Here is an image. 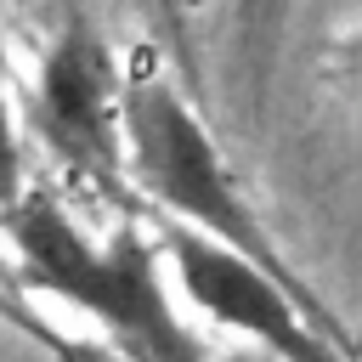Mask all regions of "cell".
I'll return each mask as SVG.
<instances>
[{
  "instance_id": "obj_2",
  "label": "cell",
  "mask_w": 362,
  "mask_h": 362,
  "mask_svg": "<svg viewBox=\"0 0 362 362\" xmlns=\"http://www.w3.org/2000/svg\"><path fill=\"white\" fill-rule=\"evenodd\" d=\"M119 147L130 153V170H136V187L147 198H158L175 221H192L198 238L243 255L249 266H260L283 294H294L305 311V288L294 283L288 260L277 255L272 232L255 221V209L243 204L232 170L221 164L209 130L198 124V113L158 79H136L119 90ZM317 317V311H311Z\"/></svg>"
},
{
  "instance_id": "obj_1",
  "label": "cell",
  "mask_w": 362,
  "mask_h": 362,
  "mask_svg": "<svg viewBox=\"0 0 362 362\" xmlns=\"http://www.w3.org/2000/svg\"><path fill=\"white\" fill-rule=\"evenodd\" d=\"M6 232L17 243L23 277L107 328V339L130 362H198L181 317L164 300V277L136 226H119L107 249H90L79 226L45 192H23L6 204Z\"/></svg>"
},
{
  "instance_id": "obj_4",
  "label": "cell",
  "mask_w": 362,
  "mask_h": 362,
  "mask_svg": "<svg viewBox=\"0 0 362 362\" xmlns=\"http://www.w3.org/2000/svg\"><path fill=\"white\" fill-rule=\"evenodd\" d=\"M40 124L45 141L85 175L119 181V79L107 45L90 23H68L40 68Z\"/></svg>"
},
{
  "instance_id": "obj_3",
  "label": "cell",
  "mask_w": 362,
  "mask_h": 362,
  "mask_svg": "<svg viewBox=\"0 0 362 362\" xmlns=\"http://www.w3.org/2000/svg\"><path fill=\"white\" fill-rule=\"evenodd\" d=\"M164 249H170V260L181 272L187 300L204 317H215V322L272 345L283 362H345V339L322 317H311L294 294H283L243 255L198 238L192 226H164Z\"/></svg>"
},
{
  "instance_id": "obj_5",
  "label": "cell",
  "mask_w": 362,
  "mask_h": 362,
  "mask_svg": "<svg viewBox=\"0 0 362 362\" xmlns=\"http://www.w3.org/2000/svg\"><path fill=\"white\" fill-rule=\"evenodd\" d=\"M17 198V136H11V113H6V90H0V204Z\"/></svg>"
}]
</instances>
